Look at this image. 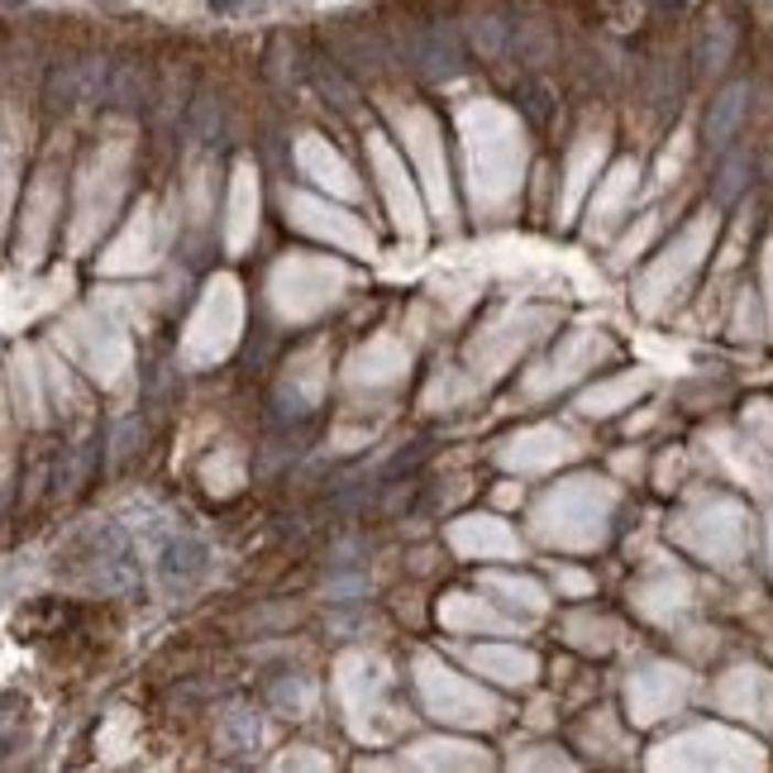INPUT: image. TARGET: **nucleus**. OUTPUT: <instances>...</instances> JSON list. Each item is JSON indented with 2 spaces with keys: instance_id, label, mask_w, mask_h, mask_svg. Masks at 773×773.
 Wrapping results in <instances>:
<instances>
[{
  "instance_id": "1",
  "label": "nucleus",
  "mask_w": 773,
  "mask_h": 773,
  "mask_svg": "<svg viewBox=\"0 0 773 773\" xmlns=\"http://www.w3.org/2000/svg\"><path fill=\"white\" fill-rule=\"evenodd\" d=\"M210 568H215V554L200 535H167L163 549H157V587L167 597H182L192 587H200L210 578Z\"/></svg>"
},
{
  "instance_id": "2",
  "label": "nucleus",
  "mask_w": 773,
  "mask_h": 773,
  "mask_svg": "<svg viewBox=\"0 0 773 773\" xmlns=\"http://www.w3.org/2000/svg\"><path fill=\"white\" fill-rule=\"evenodd\" d=\"M744 106H750V86L744 81L726 86V91L711 100V115H707V143L711 149H726V143L736 139V129L744 120Z\"/></svg>"
},
{
  "instance_id": "3",
  "label": "nucleus",
  "mask_w": 773,
  "mask_h": 773,
  "mask_svg": "<svg viewBox=\"0 0 773 773\" xmlns=\"http://www.w3.org/2000/svg\"><path fill=\"white\" fill-rule=\"evenodd\" d=\"M421 63H425L429 77H454V72H458V43H454V34L435 29V34L425 39V48H421Z\"/></svg>"
},
{
  "instance_id": "4",
  "label": "nucleus",
  "mask_w": 773,
  "mask_h": 773,
  "mask_svg": "<svg viewBox=\"0 0 773 773\" xmlns=\"http://www.w3.org/2000/svg\"><path fill=\"white\" fill-rule=\"evenodd\" d=\"M225 740L235 744V750H249V744L258 740V721H253V711H243V707H235V711H225Z\"/></svg>"
},
{
  "instance_id": "5",
  "label": "nucleus",
  "mask_w": 773,
  "mask_h": 773,
  "mask_svg": "<svg viewBox=\"0 0 773 773\" xmlns=\"http://www.w3.org/2000/svg\"><path fill=\"white\" fill-rule=\"evenodd\" d=\"M744 186V157H726L721 177H716V200H730Z\"/></svg>"
},
{
  "instance_id": "6",
  "label": "nucleus",
  "mask_w": 773,
  "mask_h": 773,
  "mask_svg": "<svg viewBox=\"0 0 773 773\" xmlns=\"http://www.w3.org/2000/svg\"><path fill=\"white\" fill-rule=\"evenodd\" d=\"M521 100H525V115H530V120H549V86L530 81V86H521Z\"/></svg>"
},
{
  "instance_id": "7",
  "label": "nucleus",
  "mask_w": 773,
  "mask_h": 773,
  "mask_svg": "<svg viewBox=\"0 0 773 773\" xmlns=\"http://www.w3.org/2000/svg\"><path fill=\"white\" fill-rule=\"evenodd\" d=\"M320 91H325V96H335V106H339V110H349V106H353V91L339 81V72H335V67H320Z\"/></svg>"
},
{
  "instance_id": "8",
  "label": "nucleus",
  "mask_w": 773,
  "mask_h": 773,
  "mask_svg": "<svg viewBox=\"0 0 773 773\" xmlns=\"http://www.w3.org/2000/svg\"><path fill=\"white\" fill-rule=\"evenodd\" d=\"M210 129H220V110H215V100H200V115H196V139L210 143Z\"/></svg>"
},
{
  "instance_id": "9",
  "label": "nucleus",
  "mask_w": 773,
  "mask_h": 773,
  "mask_svg": "<svg viewBox=\"0 0 773 773\" xmlns=\"http://www.w3.org/2000/svg\"><path fill=\"white\" fill-rule=\"evenodd\" d=\"M210 6H215V10H229V6H235V0H210Z\"/></svg>"
}]
</instances>
